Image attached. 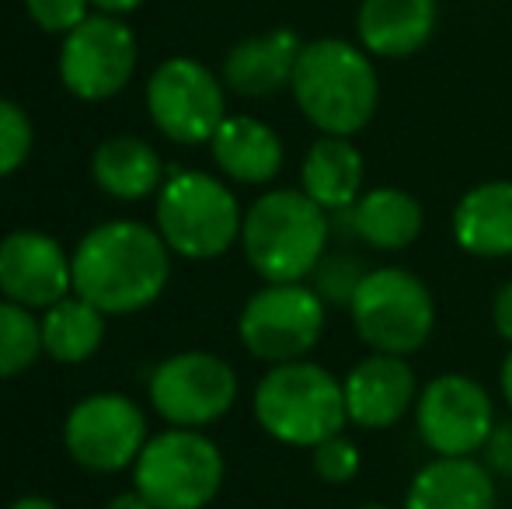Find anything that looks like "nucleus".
<instances>
[{
    "label": "nucleus",
    "instance_id": "34",
    "mask_svg": "<svg viewBox=\"0 0 512 509\" xmlns=\"http://www.w3.org/2000/svg\"><path fill=\"white\" fill-rule=\"evenodd\" d=\"M499 387H502V398H506L509 412H512V346L506 353V360H502V370H499Z\"/></svg>",
    "mask_w": 512,
    "mask_h": 509
},
{
    "label": "nucleus",
    "instance_id": "13",
    "mask_svg": "<svg viewBox=\"0 0 512 509\" xmlns=\"http://www.w3.org/2000/svg\"><path fill=\"white\" fill-rule=\"evenodd\" d=\"M147 419L140 405L119 391L88 394L70 408L63 422V447L81 468L108 475L136 464L140 450L147 447Z\"/></svg>",
    "mask_w": 512,
    "mask_h": 509
},
{
    "label": "nucleus",
    "instance_id": "26",
    "mask_svg": "<svg viewBox=\"0 0 512 509\" xmlns=\"http://www.w3.org/2000/svg\"><path fill=\"white\" fill-rule=\"evenodd\" d=\"M366 265L356 252H328L317 262V269L310 272V286L324 304H352L359 283L366 279Z\"/></svg>",
    "mask_w": 512,
    "mask_h": 509
},
{
    "label": "nucleus",
    "instance_id": "28",
    "mask_svg": "<svg viewBox=\"0 0 512 509\" xmlns=\"http://www.w3.org/2000/svg\"><path fill=\"white\" fill-rule=\"evenodd\" d=\"M363 468V454H359L356 440H349L345 433L331 436V440L314 447V471L321 482L328 485H349Z\"/></svg>",
    "mask_w": 512,
    "mask_h": 509
},
{
    "label": "nucleus",
    "instance_id": "3",
    "mask_svg": "<svg viewBox=\"0 0 512 509\" xmlns=\"http://www.w3.org/2000/svg\"><path fill=\"white\" fill-rule=\"evenodd\" d=\"M331 213L304 189H272L244 210L241 245L265 283H304L328 255Z\"/></svg>",
    "mask_w": 512,
    "mask_h": 509
},
{
    "label": "nucleus",
    "instance_id": "33",
    "mask_svg": "<svg viewBox=\"0 0 512 509\" xmlns=\"http://www.w3.org/2000/svg\"><path fill=\"white\" fill-rule=\"evenodd\" d=\"M105 509H154V506H150L136 489H129V492H119V496H115Z\"/></svg>",
    "mask_w": 512,
    "mask_h": 509
},
{
    "label": "nucleus",
    "instance_id": "11",
    "mask_svg": "<svg viewBox=\"0 0 512 509\" xmlns=\"http://www.w3.org/2000/svg\"><path fill=\"white\" fill-rule=\"evenodd\" d=\"M140 60L133 28L115 14H91L63 35L60 81L81 102H105L129 88Z\"/></svg>",
    "mask_w": 512,
    "mask_h": 509
},
{
    "label": "nucleus",
    "instance_id": "18",
    "mask_svg": "<svg viewBox=\"0 0 512 509\" xmlns=\"http://www.w3.org/2000/svg\"><path fill=\"white\" fill-rule=\"evenodd\" d=\"M436 0H363L356 11L359 46L377 60H405L436 32Z\"/></svg>",
    "mask_w": 512,
    "mask_h": 509
},
{
    "label": "nucleus",
    "instance_id": "29",
    "mask_svg": "<svg viewBox=\"0 0 512 509\" xmlns=\"http://www.w3.org/2000/svg\"><path fill=\"white\" fill-rule=\"evenodd\" d=\"M91 0H25V11L42 32L49 35H70L77 25L91 18Z\"/></svg>",
    "mask_w": 512,
    "mask_h": 509
},
{
    "label": "nucleus",
    "instance_id": "7",
    "mask_svg": "<svg viewBox=\"0 0 512 509\" xmlns=\"http://www.w3.org/2000/svg\"><path fill=\"white\" fill-rule=\"evenodd\" d=\"M352 328L373 353L411 356L436 328V300L415 272L401 265L370 269L349 304Z\"/></svg>",
    "mask_w": 512,
    "mask_h": 509
},
{
    "label": "nucleus",
    "instance_id": "8",
    "mask_svg": "<svg viewBox=\"0 0 512 509\" xmlns=\"http://www.w3.org/2000/svg\"><path fill=\"white\" fill-rule=\"evenodd\" d=\"M324 300L307 283H269L251 293L237 318V335L255 360L279 367V363L307 360L310 349L324 335Z\"/></svg>",
    "mask_w": 512,
    "mask_h": 509
},
{
    "label": "nucleus",
    "instance_id": "12",
    "mask_svg": "<svg viewBox=\"0 0 512 509\" xmlns=\"http://www.w3.org/2000/svg\"><path fill=\"white\" fill-rule=\"evenodd\" d=\"M415 426L436 457H474L495 433V401L474 377L443 374L418 391Z\"/></svg>",
    "mask_w": 512,
    "mask_h": 509
},
{
    "label": "nucleus",
    "instance_id": "31",
    "mask_svg": "<svg viewBox=\"0 0 512 509\" xmlns=\"http://www.w3.org/2000/svg\"><path fill=\"white\" fill-rule=\"evenodd\" d=\"M492 325L499 332V339H506L512 346V283L502 286L492 300Z\"/></svg>",
    "mask_w": 512,
    "mask_h": 509
},
{
    "label": "nucleus",
    "instance_id": "27",
    "mask_svg": "<svg viewBox=\"0 0 512 509\" xmlns=\"http://www.w3.org/2000/svg\"><path fill=\"white\" fill-rule=\"evenodd\" d=\"M35 143L32 119L21 105L0 98V178L14 175L28 161Z\"/></svg>",
    "mask_w": 512,
    "mask_h": 509
},
{
    "label": "nucleus",
    "instance_id": "4",
    "mask_svg": "<svg viewBox=\"0 0 512 509\" xmlns=\"http://www.w3.org/2000/svg\"><path fill=\"white\" fill-rule=\"evenodd\" d=\"M255 419L272 440L286 447H307L338 436L349 426L342 381L328 367L310 360H293L269 367L255 387Z\"/></svg>",
    "mask_w": 512,
    "mask_h": 509
},
{
    "label": "nucleus",
    "instance_id": "25",
    "mask_svg": "<svg viewBox=\"0 0 512 509\" xmlns=\"http://www.w3.org/2000/svg\"><path fill=\"white\" fill-rule=\"evenodd\" d=\"M42 356V325L28 307L0 300V381L18 377Z\"/></svg>",
    "mask_w": 512,
    "mask_h": 509
},
{
    "label": "nucleus",
    "instance_id": "20",
    "mask_svg": "<svg viewBox=\"0 0 512 509\" xmlns=\"http://www.w3.org/2000/svg\"><path fill=\"white\" fill-rule=\"evenodd\" d=\"M213 164L241 185H269L283 171L286 147L269 123L255 116H227L209 140Z\"/></svg>",
    "mask_w": 512,
    "mask_h": 509
},
{
    "label": "nucleus",
    "instance_id": "35",
    "mask_svg": "<svg viewBox=\"0 0 512 509\" xmlns=\"http://www.w3.org/2000/svg\"><path fill=\"white\" fill-rule=\"evenodd\" d=\"M7 509H60L53 503V499H42V496H25V499H18V503H11Z\"/></svg>",
    "mask_w": 512,
    "mask_h": 509
},
{
    "label": "nucleus",
    "instance_id": "5",
    "mask_svg": "<svg viewBox=\"0 0 512 509\" xmlns=\"http://www.w3.org/2000/svg\"><path fill=\"white\" fill-rule=\"evenodd\" d=\"M244 213L237 196L209 171H171L157 192V231L171 255L209 262L241 241Z\"/></svg>",
    "mask_w": 512,
    "mask_h": 509
},
{
    "label": "nucleus",
    "instance_id": "30",
    "mask_svg": "<svg viewBox=\"0 0 512 509\" xmlns=\"http://www.w3.org/2000/svg\"><path fill=\"white\" fill-rule=\"evenodd\" d=\"M485 450H488V461H492L502 475H512V422L509 426H495Z\"/></svg>",
    "mask_w": 512,
    "mask_h": 509
},
{
    "label": "nucleus",
    "instance_id": "10",
    "mask_svg": "<svg viewBox=\"0 0 512 509\" xmlns=\"http://www.w3.org/2000/svg\"><path fill=\"white\" fill-rule=\"evenodd\" d=\"M237 401V374L213 353H175L150 374V405L168 426L206 429Z\"/></svg>",
    "mask_w": 512,
    "mask_h": 509
},
{
    "label": "nucleus",
    "instance_id": "36",
    "mask_svg": "<svg viewBox=\"0 0 512 509\" xmlns=\"http://www.w3.org/2000/svg\"><path fill=\"white\" fill-rule=\"evenodd\" d=\"M356 509H394V506H384V503H366V506H356Z\"/></svg>",
    "mask_w": 512,
    "mask_h": 509
},
{
    "label": "nucleus",
    "instance_id": "16",
    "mask_svg": "<svg viewBox=\"0 0 512 509\" xmlns=\"http://www.w3.org/2000/svg\"><path fill=\"white\" fill-rule=\"evenodd\" d=\"M307 42L293 28H269L241 39L223 60V84L241 98H272L286 91L297 74Z\"/></svg>",
    "mask_w": 512,
    "mask_h": 509
},
{
    "label": "nucleus",
    "instance_id": "15",
    "mask_svg": "<svg viewBox=\"0 0 512 509\" xmlns=\"http://www.w3.org/2000/svg\"><path fill=\"white\" fill-rule=\"evenodd\" d=\"M345 412L359 429H391L418 401V377L405 356L370 353L345 374Z\"/></svg>",
    "mask_w": 512,
    "mask_h": 509
},
{
    "label": "nucleus",
    "instance_id": "2",
    "mask_svg": "<svg viewBox=\"0 0 512 509\" xmlns=\"http://www.w3.org/2000/svg\"><path fill=\"white\" fill-rule=\"evenodd\" d=\"M293 102L324 136H356L373 123L380 77L370 53L345 39H314L293 74Z\"/></svg>",
    "mask_w": 512,
    "mask_h": 509
},
{
    "label": "nucleus",
    "instance_id": "1",
    "mask_svg": "<svg viewBox=\"0 0 512 509\" xmlns=\"http://www.w3.org/2000/svg\"><path fill=\"white\" fill-rule=\"evenodd\" d=\"M74 258V293L105 318L150 307L171 276V248L161 231L140 220H108L81 238Z\"/></svg>",
    "mask_w": 512,
    "mask_h": 509
},
{
    "label": "nucleus",
    "instance_id": "9",
    "mask_svg": "<svg viewBox=\"0 0 512 509\" xmlns=\"http://www.w3.org/2000/svg\"><path fill=\"white\" fill-rule=\"evenodd\" d=\"M227 84L192 56H171L147 81V116L171 143H209L227 119Z\"/></svg>",
    "mask_w": 512,
    "mask_h": 509
},
{
    "label": "nucleus",
    "instance_id": "17",
    "mask_svg": "<svg viewBox=\"0 0 512 509\" xmlns=\"http://www.w3.org/2000/svg\"><path fill=\"white\" fill-rule=\"evenodd\" d=\"M335 224H345V238H359L373 252H405L425 227V210L411 192L380 185L366 189L359 203L345 213H331Z\"/></svg>",
    "mask_w": 512,
    "mask_h": 509
},
{
    "label": "nucleus",
    "instance_id": "14",
    "mask_svg": "<svg viewBox=\"0 0 512 509\" xmlns=\"http://www.w3.org/2000/svg\"><path fill=\"white\" fill-rule=\"evenodd\" d=\"M0 293L28 311H46L74 293V258L42 231H11L0 241Z\"/></svg>",
    "mask_w": 512,
    "mask_h": 509
},
{
    "label": "nucleus",
    "instance_id": "19",
    "mask_svg": "<svg viewBox=\"0 0 512 509\" xmlns=\"http://www.w3.org/2000/svg\"><path fill=\"white\" fill-rule=\"evenodd\" d=\"M366 185V161L352 136H317L300 164V189L324 213H345L359 203Z\"/></svg>",
    "mask_w": 512,
    "mask_h": 509
},
{
    "label": "nucleus",
    "instance_id": "23",
    "mask_svg": "<svg viewBox=\"0 0 512 509\" xmlns=\"http://www.w3.org/2000/svg\"><path fill=\"white\" fill-rule=\"evenodd\" d=\"M91 178L105 196L119 203H140L161 192L164 161L140 136H112L91 154Z\"/></svg>",
    "mask_w": 512,
    "mask_h": 509
},
{
    "label": "nucleus",
    "instance_id": "24",
    "mask_svg": "<svg viewBox=\"0 0 512 509\" xmlns=\"http://www.w3.org/2000/svg\"><path fill=\"white\" fill-rule=\"evenodd\" d=\"M39 325L42 353H49L56 363H84L105 342V314L84 297H77V293L46 307Z\"/></svg>",
    "mask_w": 512,
    "mask_h": 509
},
{
    "label": "nucleus",
    "instance_id": "21",
    "mask_svg": "<svg viewBox=\"0 0 512 509\" xmlns=\"http://www.w3.org/2000/svg\"><path fill=\"white\" fill-rule=\"evenodd\" d=\"M495 478L474 457H436L415 471L401 509H495Z\"/></svg>",
    "mask_w": 512,
    "mask_h": 509
},
{
    "label": "nucleus",
    "instance_id": "32",
    "mask_svg": "<svg viewBox=\"0 0 512 509\" xmlns=\"http://www.w3.org/2000/svg\"><path fill=\"white\" fill-rule=\"evenodd\" d=\"M140 4H143V0H91V7H95L98 14H115V18L136 11Z\"/></svg>",
    "mask_w": 512,
    "mask_h": 509
},
{
    "label": "nucleus",
    "instance_id": "22",
    "mask_svg": "<svg viewBox=\"0 0 512 509\" xmlns=\"http://www.w3.org/2000/svg\"><path fill=\"white\" fill-rule=\"evenodd\" d=\"M453 238L467 255H512V182L492 178L467 189L453 206Z\"/></svg>",
    "mask_w": 512,
    "mask_h": 509
},
{
    "label": "nucleus",
    "instance_id": "6",
    "mask_svg": "<svg viewBox=\"0 0 512 509\" xmlns=\"http://www.w3.org/2000/svg\"><path fill=\"white\" fill-rule=\"evenodd\" d=\"M223 454L203 429L150 436L133 464V489L154 509H206L223 485Z\"/></svg>",
    "mask_w": 512,
    "mask_h": 509
}]
</instances>
